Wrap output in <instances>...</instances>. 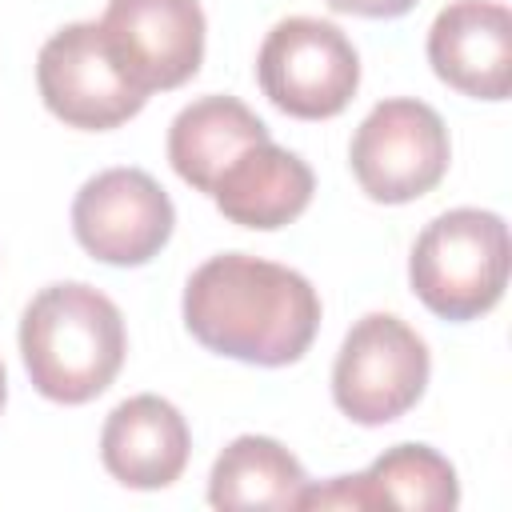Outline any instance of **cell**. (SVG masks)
I'll list each match as a JSON object with an SVG mask.
<instances>
[{
  "mask_svg": "<svg viewBox=\"0 0 512 512\" xmlns=\"http://www.w3.org/2000/svg\"><path fill=\"white\" fill-rule=\"evenodd\" d=\"M180 308L208 352L256 368L296 364L320 328V296L308 276L248 252L204 260L188 276Z\"/></svg>",
  "mask_w": 512,
  "mask_h": 512,
  "instance_id": "6da1fadb",
  "label": "cell"
},
{
  "mask_svg": "<svg viewBox=\"0 0 512 512\" xmlns=\"http://www.w3.org/2000/svg\"><path fill=\"white\" fill-rule=\"evenodd\" d=\"M124 352V316L92 284H48L20 316V356L28 380L56 404L96 400L116 380Z\"/></svg>",
  "mask_w": 512,
  "mask_h": 512,
  "instance_id": "7a4b0ae2",
  "label": "cell"
},
{
  "mask_svg": "<svg viewBox=\"0 0 512 512\" xmlns=\"http://www.w3.org/2000/svg\"><path fill=\"white\" fill-rule=\"evenodd\" d=\"M508 224L488 208L440 212L412 244L408 280L440 320H476L492 312L508 284Z\"/></svg>",
  "mask_w": 512,
  "mask_h": 512,
  "instance_id": "3957f363",
  "label": "cell"
},
{
  "mask_svg": "<svg viewBox=\"0 0 512 512\" xmlns=\"http://www.w3.org/2000/svg\"><path fill=\"white\" fill-rule=\"evenodd\" d=\"M432 356L428 344L392 312L360 316L332 364V400L336 408L364 424L380 428L400 420L428 388Z\"/></svg>",
  "mask_w": 512,
  "mask_h": 512,
  "instance_id": "277c9868",
  "label": "cell"
},
{
  "mask_svg": "<svg viewBox=\"0 0 512 512\" xmlns=\"http://www.w3.org/2000/svg\"><path fill=\"white\" fill-rule=\"evenodd\" d=\"M256 80L284 116L328 120L352 104L360 88V56L336 24L288 16L264 36Z\"/></svg>",
  "mask_w": 512,
  "mask_h": 512,
  "instance_id": "5b68a950",
  "label": "cell"
},
{
  "mask_svg": "<svg viewBox=\"0 0 512 512\" xmlns=\"http://www.w3.org/2000/svg\"><path fill=\"white\" fill-rule=\"evenodd\" d=\"M452 160L440 112L412 96L380 100L356 128L348 164L356 184L376 204H408L432 192Z\"/></svg>",
  "mask_w": 512,
  "mask_h": 512,
  "instance_id": "8992f818",
  "label": "cell"
},
{
  "mask_svg": "<svg viewBox=\"0 0 512 512\" xmlns=\"http://www.w3.org/2000/svg\"><path fill=\"white\" fill-rule=\"evenodd\" d=\"M36 84L44 108L84 132H108L148 104V92L128 80L96 20L64 24L44 40L36 56Z\"/></svg>",
  "mask_w": 512,
  "mask_h": 512,
  "instance_id": "52a82bcc",
  "label": "cell"
},
{
  "mask_svg": "<svg viewBox=\"0 0 512 512\" xmlns=\"http://www.w3.org/2000/svg\"><path fill=\"white\" fill-rule=\"evenodd\" d=\"M176 208L144 168H104L72 200V232L88 256L140 268L168 244Z\"/></svg>",
  "mask_w": 512,
  "mask_h": 512,
  "instance_id": "ba28073f",
  "label": "cell"
},
{
  "mask_svg": "<svg viewBox=\"0 0 512 512\" xmlns=\"http://www.w3.org/2000/svg\"><path fill=\"white\" fill-rule=\"evenodd\" d=\"M120 68L140 92L180 88L204 60L200 0H108L100 20Z\"/></svg>",
  "mask_w": 512,
  "mask_h": 512,
  "instance_id": "9c48e42d",
  "label": "cell"
},
{
  "mask_svg": "<svg viewBox=\"0 0 512 512\" xmlns=\"http://www.w3.org/2000/svg\"><path fill=\"white\" fill-rule=\"evenodd\" d=\"M432 72L472 96L504 100L512 88V16L500 0H452L428 28Z\"/></svg>",
  "mask_w": 512,
  "mask_h": 512,
  "instance_id": "30bf717a",
  "label": "cell"
},
{
  "mask_svg": "<svg viewBox=\"0 0 512 512\" xmlns=\"http://www.w3.org/2000/svg\"><path fill=\"white\" fill-rule=\"evenodd\" d=\"M188 452H192L188 420L172 400L152 392L120 400L100 432V460L108 476L136 492H156L180 480Z\"/></svg>",
  "mask_w": 512,
  "mask_h": 512,
  "instance_id": "8fae6325",
  "label": "cell"
},
{
  "mask_svg": "<svg viewBox=\"0 0 512 512\" xmlns=\"http://www.w3.org/2000/svg\"><path fill=\"white\" fill-rule=\"evenodd\" d=\"M312 192H316L312 168L296 152L272 140H260V144H248L216 176L208 196L232 224L272 232V228L292 224L312 204Z\"/></svg>",
  "mask_w": 512,
  "mask_h": 512,
  "instance_id": "7c38bea8",
  "label": "cell"
},
{
  "mask_svg": "<svg viewBox=\"0 0 512 512\" xmlns=\"http://www.w3.org/2000/svg\"><path fill=\"white\" fill-rule=\"evenodd\" d=\"M260 140H272L268 124L236 96L212 92L176 112L168 128V160L184 184H192L196 192H212L216 176L248 144H260Z\"/></svg>",
  "mask_w": 512,
  "mask_h": 512,
  "instance_id": "4fadbf2b",
  "label": "cell"
},
{
  "mask_svg": "<svg viewBox=\"0 0 512 512\" xmlns=\"http://www.w3.org/2000/svg\"><path fill=\"white\" fill-rule=\"evenodd\" d=\"M308 476L300 460L272 436H236L212 464L208 504L212 508H300Z\"/></svg>",
  "mask_w": 512,
  "mask_h": 512,
  "instance_id": "5bb4252c",
  "label": "cell"
},
{
  "mask_svg": "<svg viewBox=\"0 0 512 512\" xmlns=\"http://www.w3.org/2000/svg\"><path fill=\"white\" fill-rule=\"evenodd\" d=\"M360 508H412L448 512L460 504V480L448 456L428 444H396L380 452L368 472H356Z\"/></svg>",
  "mask_w": 512,
  "mask_h": 512,
  "instance_id": "9a60e30c",
  "label": "cell"
},
{
  "mask_svg": "<svg viewBox=\"0 0 512 512\" xmlns=\"http://www.w3.org/2000/svg\"><path fill=\"white\" fill-rule=\"evenodd\" d=\"M332 12H348V16H368V20H396L404 12H412L420 0H324Z\"/></svg>",
  "mask_w": 512,
  "mask_h": 512,
  "instance_id": "2e32d148",
  "label": "cell"
},
{
  "mask_svg": "<svg viewBox=\"0 0 512 512\" xmlns=\"http://www.w3.org/2000/svg\"><path fill=\"white\" fill-rule=\"evenodd\" d=\"M4 400H8V376H4V360H0V412H4Z\"/></svg>",
  "mask_w": 512,
  "mask_h": 512,
  "instance_id": "e0dca14e",
  "label": "cell"
}]
</instances>
